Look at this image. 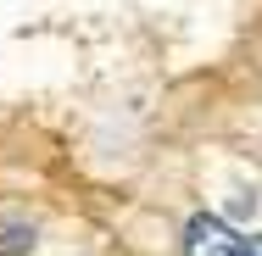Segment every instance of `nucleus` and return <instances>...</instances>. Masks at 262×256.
I'll use <instances>...</instances> for the list:
<instances>
[{
    "mask_svg": "<svg viewBox=\"0 0 262 256\" xmlns=\"http://www.w3.org/2000/svg\"><path fill=\"white\" fill-rule=\"evenodd\" d=\"M240 256H262V234H251V245H246Z\"/></svg>",
    "mask_w": 262,
    "mask_h": 256,
    "instance_id": "nucleus-3",
    "label": "nucleus"
},
{
    "mask_svg": "<svg viewBox=\"0 0 262 256\" xmlns=\"http://www.w3.org/2000/svg\"><path fill=\"white\" fill-rule=\"evenodd\" d=\"M28 245H34V228H6V234H0V256L28 251Z\"/></svg>",
    "mask_w": 262,
    "mask_h": 256,
    "instance_id": "nucleus-2",
    "label": "nucleus"
},
{
    "mask_svg": "<svg viewBox=\"0 0 262 256\" xmlns=\"http://www.w3.org/2000/svg\"><path fill=\"white\" fill-rule=\"evenodd\" d=\"M240 251H246V240H240L223 217L195 212V217L184 223V256H240Z\"/></svg>",
    "mask_w": 262,
    "mask_h": 256,
    "instance_id": "nucleus-1",
    "label": "nucleus"
}]
</instances>
